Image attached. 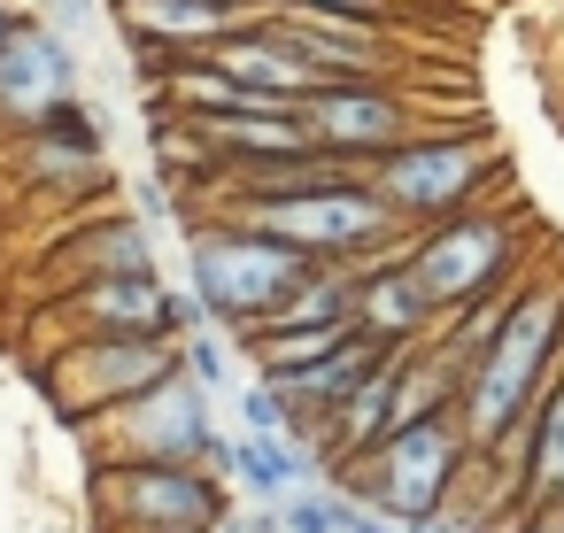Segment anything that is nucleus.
<instances>
[{
  "instance_id": "5",
  "label": "nucleus",
  "mask_w": 564,
  "mask_h": 533,
  "mask_svg": "<svg viewBox=\"0 0 564 533\" xmlns=\"http://www.w3.org/2000/svg\"><path fill=\"white\" fill-rule=\"evenodd\" d=\"M518 248H525L518 217H510L502 202H471V209H456V217L417 225V232L402 240V263H410V279L425 286L433 317H456V309H471L479 294H495V286L518 271Z\"/></svg>"
},
{
  "instance_id": "22",
  "label": "nucleus",
  "mask_w": 564,
  "mask_h": 533,
  "mask_svg": "<svg viewBox=\"0 0 564 533\" xmlns=\"http://www.w3.org/2000/svg\"><path fill=\"white\" fill-rule=\"evenodd\" d=\"M232 356H240V340H232L225 325H202V333H186V340H178V363H186V371H194V379H202V387H209L217 402H225V394L240 387Z\"/></svg>"
},
{
  "instance_id": "10",
  "label": "nucleus",
  "mask_w": 564,
  "mask_h": 533,
  "mask_svg": "<svg viewBox=\"0 0 564 533\" xmlns=\"http://www.w3.org/2000/svg\"><path fill=\"white\" fill-rule=\"evenodd\" d=\"M178 294L163 279H94L40 302V356L63 340H178Z\"/></svg>"
},
{
  "instance_id": "2",
  "label": "nucleus",
  "mask_w": 564,
  "mask_h": 533,
  "mask_svg": "<svg viewBox=\"0 0 564 533\" xmlns=\"http://www.w3.org/2000/svg\"><path fill=\"white\" fill-rule=\"evenodd\" d=\"M202 217H232L248 232H271L286 240L294 255L325 263V271H364L379 255H402V217L356 178V186H317V194H286V202H225V209H202ZM194 225V217H186Z\"/></svg>"
},
{
  "instance_id": "25",
  "label": "nucleus",
  "mask_w": 564,
  "mask_h": 533,
  "mask_svg": "<svg viewBox=\"0 0 564 533\" xmlns=\"http://www.w3.org/2000/svg\"><path fill=\"white\" fill-rule=\"evenodd\" d=\"M132 217H140V225H171V217H178V202H171V186H163L155 171L132 178Z\"/></svg>"
},
{
  "instance_id": "14",
  "label": "nucleus",
  "mask_w": 564,
  "mask_h": 533,
  "mask_svg": "<svg viewBox=\"0 0 564 533\" xmlns=\"http://www.w3.org/2000/svg\"><path fill=\"white\" fill-rule=\"evenodd\" d=\"M94 279H163L155 271V232L124 209V217H101V225H86L78 240H63L55 248V263H47V286L55 294H70V286H94Z\"/></svg>"
},
{
  "instance_id": "11",
  "label": "nucleus",
  "mask_w": 564,
  "mask_h": 533,
  "mask_svg": "<svg viewBox=\"0 0 564 533\" xmlns=\"http://www.w3.org/2000/svg\"><path fill=\"white\" fill-rule=\"evenodd\" d=\"M294 117H302V140H310L317 155H340V163H379L387 148L417 140V109H410L387 78L317 86Z\"/></svg>"
},
{
  "instance_id": "27",
  "label": "nucleus",
  "mask_w": 564,
  "mask_h": 533,
  "mask_svg": "<svg viewBox=\"0 0 564 533\" xmlns=\"http://www.w3.org/2000/svg\"><path fill=\"white\" fill-rule=\"evenodd\" d=\"M202 471L232 487V433H209V448H202Z\"/></svg>"
},
{
  "instance_id": "29",
  "label": "nucleus",
  "mask_w": 564,
  "mask_h": 533,
  "mask_svg": "<svg viewBox=\"0 0 564 533\" xmlns=\"http://www.w3.org/2000/svg\"><path fill=\"white\" fill-rule=\"evenodd\" d=\"M9 24H17V17H9V9H0V40H9Z\"/></svg>"
},
{
  "instance_id": "3",
  "label": "nucleus",
  "mask_w": 564,
  "mask_h": 533,
  "mask_svg": "<svg viewBox=\"0 0 564 533\" xmlns=\"http://www.w3.org/2000/svg\"><path fill=\"white\" fill-rule=\"evenodd\" d=\"M186 271H194V294L209 302V317L232 333V340H248L310 271H325V263H310V255H294L286 240H271V232H248V225H232V217H194V232H186Z\"/></svg>"
},
{
  "instance_id": "28",
  "label": "nucleus",
  "mask_w": 564,
  "mask_h": 533,
  "mask_svg": "<svg viewBox=\"0 0 564 533\" xmlns=\"http://www.w3.org/2000/svg\"><path fill=\"white\" fill-rule=\"evenodd\" d=\"M402 533H464V518L456 510H433V518H410Z\"/></svg>"
},
{
  "instance_id": "7",
  "label": "nucleus",
  "mask_w": 564,
  "mask_h": 533,
  "mask_svg": "<svg viewBox=\"0 0 564 533\" xmlns=\"http://www.w3.org/2000/svg\"><path fill=\"white\" fill-rule=\"evenodd\" d=\"M78 433H86V464H202V448L217 433V394L178 363L171 379H155L148 394L117 402L109 417H94Z\"/></svg>"
},
{
  "instance_id": "9",
  "label": "nucleus",
  "mask_w": 564,
  "mask_h": 533,
  "mask_svg": "<svg viewBox=\"0 0 564 533\" xmlns=\"http://www.w3.org/2000/svg\"><path fill=\"white\" fill-rule=\"evenodd\" d=\"M171 371H178V340H63L40 356V387L70 425L109 417L117 402L148 394Z\"/></svg>"
},
{
  "instance_id": "26",
  "label": "nucleus",
  "mask_w": 564,
  "mask_h": 533,
  "mask_svg": "<svg viewBox=\"0 0 564 533\" xmlns=\"http://www.w3.org/2000/svg\"><path fill=\"white\" fill-rule=\"evenodd\" d=\"M263 9H325V17H364V24H387V0H263Z\"/></svg>"
},
{
  "instance_id": "12",
  "label": "nucleus",
  "mask_w": 564,
  "mask_h": 533,
  "mask_svg": "<svg viewBox=\"0 0 564 533\" xmlns=\"http://www.w3.org/2000/svg\"><path fill=\"white\" fill-rule=\"evenodd\" d=\"M63 101H78V47L55 40L40 17H17L0 40V124L40 132Z\"/></svg>"
},
{
  "instance_id": "4",
  "label": "nucleus",
  "mask_w": 564,
  "mask_h": 533,
  "mask_svg": "<svg viewBox=\"0 0 564 533\" xmlns=\"http://www.w3.org/2000/svg\"><path fill=\"white\" fill-rule=\"evenodd\" d=\"M94 533H217L240 494L202 464H86Z\"/></svg>"
},
{
  "instance_id": "1",
  "label": "nucleus",
  "mask_w": 564,
  "mask_h": 533,
  "mask_svg": "<svg viewBox=\"0 0 564 533\" xmlns=\"http://www.w3.org/2000/svg\"><path fill=\"white\" fill-rule=\"evenodd\" d=\"M564 371V279H525L502 309V333L487 340V356L471 363L464 394H456V433L471 456L502 448L510 425H525L541 410V394Z\"/></svg>"
},
{
  "instance_id": "19",
  "label": "nucleus",
  "mask_w": 564,
  "mask_h": 533,
  "mask_svg": "<svg viewBox=\"0 0 564 533\" xmlns=\"http://www.w3.org/2000/svg\"><path fill=\"white\" fill-rule=\"evenodd\" d=\"M356 279L364 271H310L256 333H348L356 325Z\"/></svg>"
},
{
  "instance_id": "15",
  "label": "nucleus",
  "mask_w": 564,
  "mask_h": 533,
  "mask_svg": "<svg viewBox=\"0 0 564 533\" xmlns=\"http://www.w3.org/2000/svg\"><path fill=\"white\" fill-rule=\"evenodd\" d=\"M433 302H425V286L410 279V263L402 255H379V263H364V279H356V333L364 340H379V348H417V340H433Z\"/></svg>"
},
{
  "instance_id": "8",
  "label": "nucleus",
  "mask_w": 564,
  "mask_h": 533,
  "mask_svg": "<svg viewBox=\"0 0 564 533\" xmlns=\"http://www.w3.org/2000/svg\"><path fill=\"white\" fill-rule=\"evenodd\" d=\"M464 433H456V417H425V425H402L394 440H379L371 456H356V464H340L333 479L364 502V510H387L394 525H410V518H433V510H448V494H456V479H464Z\"/></svg>"
},
{
  "instance_id": "20",
  "label": "nucleus",
  "mask_w": 564,
  "mask_h": 533,
  "mask_svg": "<svg viewBox=\"0 0 564 533\" xmlns=\"http://www.w3.org/2000/svg\"><path fill=\"white\" fill-rule=\"evenodd\" d=\"M101 155H109V148H94V140H70V132H55V124L24 132V171H32V186H55V194H70V186H94V178H101Z\"/></svg>"
},
{
  "instance_id": "24",
  "label": "nucleus",
  "mask_w": 564,
  "mask_h": 533,
  "mask_svg": "<svg viewBox=\"0 0 564 533\" xmlns=\"http://www.w3.org/2000/svg\"><path fill=\"white\" fill-rule=\"evenodd\" d=\"M101 17H109V0H40V24L55 40H70V47H94Z\"/></svg>"
},
{
  "instance_id": "17",
  "label": "nucleus",
  "mask_w": 564,
  "mask_h": 533,
  "mask_svg": "<svg viewBox=\"0 0 564 533\" xmlns=\"http://www.w3.org/2000/svg\"><path fill=\"white\" fill-rule=\"evenodd\" d=\"M510 518L518 533H541L564 518V371L533 417V448H525V471H518V494H510Z\"/></svg>"
},
{
  "instance_id": "6",
  "label": "nucleus",
  "mask_w": 564,
  "mask_h": 533,
  "mask_svg": "<svg viewBox=\"0 0 564 533\" xmlns=\"http://www.w3.org/2000/svg\"><path fill=\"white\" fill-rule=\"evenodd\" d=\"M495 140L487 132H417L402 148H387L379 163H364V186L402 217V232L433 225V217H456L471 202H487L495 186Z\"/></svg>"
},
{
  "instance_id": "16",
  "label": "nucleus",
  "mask_w": 564,
  "mask_h": 533,
  "mask_svg": "<svg viewBox=\"0 0 564 533\" xmlns=\"http://www.w3.org/2000/svg\"><path fill=\"white\" fill-rule=\"evenodd\" d=\"M310 479H325L310 440H294V433H232V494L240 502L286 510V494H302Z\"/></svg>"
},
{
  "instance_id": "21",
  "label": "nucleus",
  "mask_w": 564,
  "mask_h": 533,
  "mask_svg": "<svg viewBox=\"0 0 564 533\" xmlns=\"http://www.w3.org/2000/svg\"><path fill=\"white\" fill-rule=\"evenodd\" d=\"M356 494L340 479H310L302 494H286V533H348L356 525Z\"/></svg>"
},
{
  "instance_id": "18",
  "label": "nucleus",
  "mask_w": 564,
  "mask_h": 533,
  "mask_svg": "<svg viewBox=\"0 0 564 533\" xmlns=\"http://www.w3.org/2000/svg\"><path fill=\"white\" fill-rule=\"evenodd\" d=\"M148 148H155V178L163 186H194V194L225 186V163H217L209 132L194 117H171L163 101H148Z\"/></svg>"
},
{
  "instance_id": "23",
  "label": "nucleus",
  "mask_w": 564,
  "mask_h": 533,
  "mask_svg": "<svg viewBox=\"0 0 564 533\" xmlns=\"http://www.w3.org/2000/svg\"><path fill=\"white\" fill-rule=\"evenodd\" d=\"M232 402H240V433H294V410H286V394L271 379L232 387Z\"/></svg>"
},
{
  "instance_id": "13",
  "label": "nucleus",
  "mask_w": 564,
  "mask_h": 533,
  "mask_svg": "<svg viewBox=\"0 0 564 533\" xmlns=\"http://www.w3.org/2000/svg\"><path fill=\"white\" fill-rule=\"evenodd\" d=\"M209 63H217L248 101H294V109H302V101L325 86V78L294 55V40H286V32H271L263 17H248L232 40H217V47H209Z\"/></svg>"
}]
</instances>
